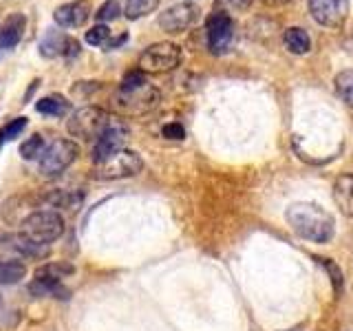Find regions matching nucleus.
<instances>
[{
	"instance_id": "obj_1",
	"label": "nucleus",
	"mask_w": 353,
	"mask_h": 331,
	"mask_svg": "<svg viewBox=\"0 0 353 331\" xmlns=\"http://www.w3.org/2000/svg\"><path fill=\"white\" fill-rule=\"evenodd\" d=\"M285 217L292 230L305 241L329 243L336 234V219L318 203H294Z\"/></svg>"
},
{
	"instance_id": "obj_2",
	"label": "nucleus",
	"mask_w": 353,
	"mask_h": 331,
	"mask_svg": "<svg viewBox=\"0 0 353 331\" xmlns=\"http://www.w3.org/2000/svg\"><path fill=\"white\" fill-rule=\"evenodd\" d=\"M161 102V93L157 86H152L148 82H141L137 86H117V91L110 99L117 115H126V117H139L146 115L150 110L157 108Z\"/></svg>"
},
{
	"instance_id": "obj_3",
	"label": "nucleus",
	"mask_w": 353,
	"mask_h": 331,
	"mask_svg": "<svg viewBox=\"0 0 353 331\" xmlns=\"http://www.w3.org/2000/svg\"><path fill=\"white\" fill-rule=\"evenodd\" d=\"M64 234V219L53 210H38L20 221L18 237L25 241L38 243V245H49Z\"/></svg>"
},
{
	"instance_id": "obj_4",
	"label": "nucleus",
	"mask_w": 353,
	"mask_h": 331,
	"mask_svg": "<svg viewBox=\"0 0 353 331\" xmlns=\"http://www.w3.org/2000/svg\"><path fill=\"white\" fill-rule=\"evenodd\" d=\"M117 121V117L108 115L104 108L99 106H82L80 110H75V113L71 115L69 124H66V128H69V132L73 137L77 139H97L102 132L113 126Z\"/></svg>"
},
{
	"instance_id": "obj_5",
	"label": "nucleus",
	"mask_w": 353,
	"mask_h": 331,
	"mask_svg": "<svg viewBox=\"0 0 353 331\" xmlns=\"http://www.w3.org/2000/svg\"><path fill=\"white\" fill-rule=\"evenodd\" d=\"M181 47L174 42H154L146 47L139 55V71L146 75H159V73H170L172 69L181 64Z\"/></svg>"
},
{
	"instance_id": "obj_6",
	"label": "nucleus",
	"mask_w": 353,
	"mask_h": 331,
	"mask_svg": "<svg viewBox=\"0 0 353 331\" xmlns=\"http://www.w3.org/2000/svg\"><path fill=\"white\" fill-rule=\"evenodd\" d=\"M143 170V159L135 150L121 148L110 157L95 161V177L102 181H115L126 179V177H135Z\"/></svg>"
},
{
	"instance_id": "obj_7",
	"label": "nucleus",
	"mask_w": 353,
	"mask_h": 331,
	"mask_svg": "<svg viewBox=\"0 0 353 331\" xmlns=\"http://www.w3.org/2000/svg\"><path fill=\"white\" fill-rule=\"evenodd\" d=\"M77 157V146L71 139H55L44 148L42 157L38 159V170L42 177H58L62 174Z\"/></svg>"
},
{
	"instance_id": "obj_8",
	"label": "nucleus",
	"mask_w": 353,
	"mask_h": 331,
	"mask_svg": "<svg viewBox=\"0 0 353 331\" xmlns=\"http://www.w3.org/2000/svg\"><path fill=\"white\" fill-rule=\"evenodd\" d=\"M205 36H208V49L214 55H223L234 40V22L228 14L214 11L205 22Z\"/></svg>"
},
{
	"instance_id": "obj_9",
	"label": "nucleus",
	"mask_w": 353,
	"mask_h": 331,
	"mask_svg": "<svg viewBox=\"0 0 353 331\" xmlns=\"http://www.w3.org/2000/svg\"><path fill=\"white\" fill-rule=\"evenodd\" d=\"M309 11L318 25L338 29L349 16V0H309Z\"/></svg>"
},
{
	"instance_id": "obj_10",
	"label": "nucleus",
	"mask_w": 353,
	"mask_h": 331,
	"mask_svg": "<svg viewBox=\"0 0 353 331\" xmlns=\"http://www.w3.org/2000/svg\"><path fill=\"white\" fill-rule=\"evenodd\" d=\"M199 18V7L192 3H179L172 5L159 16V27L168 33H181L188 27H192Z\"/></svg>"
},
{
	"instance_id": "obj_11",
	"label": "nucleus",
	"mask_w": 353,
	"mask_h": 331,
	"mask_svg": "<svg viewBox=\"0 0 353 331\" xmlns=\"http://www.w3.org/2000/svg\"><path fill=\"white\" fill-rule=\"evenodd\" d=\"M126 139H128V128L117 119L113 126H108L102 135L95 139L93 159L102 161V159L110 157V154H115L117 150H121L126 146Z\"/></svg>"
},
{
	"instance_id": "obj_12",
	"label": "nucleus",
	"mask_w": 353,
	"mask_h": 331,
	"mask_svg": "<svg viewBox=\"0 0 353 331\" xmlns=\"http://www.w3.org/2000/svg\"><path fill=\"white\" fill-rule=\"evenodd\" d=\"M77 42L73 38H69L66 33L58 31V29H47L44 38L40 40V55L42 58H69V55H77Z\"/></svg>"
},
{
	"instance_id": "obj_13",
	"label": "nucleus",
	"mask_w": 353,
	"mask_h": 331,
	"mask_svg": "<svg viewBox=\"0 0 353 331\" xmlns=\"http://www.w3.org/2000/svg\"><path fill=\"white\" fill-rule=\"evenodd\" d=\"M88 16H91V3H88V0H73V3L60 5L53 11L55 25L62 27V29L82 27L88 20Z\"/></svg>"
},
{
	"instance_id": "obj_14",
	"label": "nucleus",
	"mask_w": 353,
	"mask_h": 331,
	"mask_svg": "<svg viewBox=\"0 0 353 331\" xmlns=\"http://www.w3.org/2000/svg\"><path fill=\"white\" fill-rule=\"evenodd\" d=\"M25 29H27V16L20 14V11L11 14L0 25V51H9L18 47V42L25 36Z\"/></svg>"
},
{
	"instance_id": "obj_15",
	"label": "nucleus",
	"mask_w": 353,
	"mask_h": 331,
	"mask_svg": "<svg viewBox=\"0 0 353 331\" xmlns=\"http://www.w3.org/2000/svg\"><path fill=\"white\" fill-rule=\"evenodd\" d=\"M42 203L49 205L53 212H58V214H60V210L75 212V210L84 203V192L82 190H53L42 197Z\"/></svg>"
},
{
	"instance_id": "obj_16",
	"label": "nucleus",
	"mask_w": 353,
	"mask_h": 331,
	"mask_svg": "<svg viewBox=\"0 0 353 331\" xmlns=\"http://www.w3.org/2000/svg\"><path fill=\"white\" fill-rule=\"evenodd\" d=\"M334 199L342 214L353 219V174H340L334 183Z\"/></svg>"
},
{
	"instance_id": "obj_17",
	"label": "nucleus",
	"mask_w": 353,
	"mask_h": 331,
	"mask_svg": "<svg viewBox=\"0 0 353 331\" xmlns=\"http://www.w3.org/2000/svg\"><path fill=\"white\" fill-rule=\"evenodd\" d=\"M283 40H285L287 51L294 55H305L312 51V38H309V33L303 27H290L285 31Z\"/></svg>"
},
{
	"instance_id": "obj_18",
	"label": "nucleus",
	"mask_w": 353,
	"mask_h": 331,
	"mask_svg": "<svg viewBox=\"0 0 353 331\" xmlns=\"http://www.w3.org/2000/svg\"><path fill=\"white\" fill-rule=\"evenodd\" d=\"M36 110L47 117H64L71 110V102L64 99L62 95H47L36 104Z\"/></svg>"
},
{
	"instance_id": "obj_19",
	"label": "nucleus",
	"mask_w": 353,
	"mask_h": 331,
	"mask_svg": "<svg viewBox=\"0 0 353 331\" xmlns=\"http://www.w3.org/2000/svg\"><path fill=\"white\" fill-rule=\"evenodd\" d=\"M29 292L36 298H44V296H55V298H66V290H62L60 281L53 279H42V276H33V281L29 283Z\"/></svg>"
},
{
	"instance_id": "obj_20",
	"label": "nucleus",
	"mask_w": 353,
	"mask_h": 331,
	"mask_svg": "<svg viewBox=\"0 0 353 331\" xmlns=\"http://www.w3.org/2000/svg\"><path fill=\"white\" fill-rule=\"evenodd\" d=\"M75 272V268L71 263L64 261H55V263H44L36 270V276H42V279H53V281H62L66 276H71Z\"/></svg>"
},
{
	"instance_id": "obj_21",
	"label": "nucleus",
	"mask_w": 353,
	"mask_h": 331,
	"mask_svg": "<svg viewBox=\"0 0 353 331\" xmlns=\"http://www.w3.org/2000/svg\"><path fill=\"white\" fill-rule=\"evenodd\" d=\"M27 276V268L18 261L0 263V285H16Z\"/></svg>"
},
{
	"instance_id": "obj_22",
	"label": "nucleus",
	"mask_w": 353,
	"mask_h": 331,
	"mask_svg": "<svg viewBox=\"0 0 353 331\" xmlns=\"http://www.w3.org/2000/svg\"><path fill=\"white\" fill-rule=\"evenodd\" d=\"M157 7H159V0H126L124 14L128 20H139L143 16L152 14Z\"/></svg>"
},
{
	"instance_id": "obj_23",
	"label": "nucleus",
	"mask_w": 353,
	"mask_h": 331,
	"mask_svg": "<svg viewBox=\"0 0 353 331\" xmlns=\"http://www.w3.org/2000/svg\"><path fill=\"white\" fill-rule=\"evenodd\" d=\"M334 86H336V93L340 95L342 102L353 106V69L340 71L334 80Z\"/></svg>"
},
{
	"instance_id": "obj_24",
	"label": "nucleus",
	"mask_w": 353,
	"mask_h": 331,
	"mask_svg": "<svg viewBox=\"0 0 353 331\" xmlns=\"http://www.w3.org/2000/svg\"><path fill=\"white\" fill-rule=\"evenodd\" d=\"M44 148H47V143H44V139L40 135H31L27 141L20 143V157L27 159V161H33V159H40Z\"/></svg>"
},
{
	"instance_id": "obj_25",
	"label": "nucleus",
	"mask_w": 353,
	"mask_h": 331,
	"mask_svg": "<svg viewBox=\"0 0 353 331\" xmlns=\"http://www.w3.org/2000/svg\"><path fill=\"white\" fill-rule=\"evenodd\" d=\"M27 121H29L27 117H16V119H11L9 124H5L3 128H0V143L16 139L20 132L27 128Z\"/></svg>"
},
{
	"instance_id": "obj_26",
	"label": "nucleus",
	"mask_w": 353,
	"mask_h": 331,
	"mask_svg": "<svg viewBox=\"0 0 353 331\" xmlns=\"http://www.w3.org/2000/svg\"><path fill=\"white\" fill-rule=\"evenodd\" d=\"M84 40L86 44H91V47H104L110 40V29L106 25H95L93 29H88L84 33Z\"/></svg>"
},
{
	"instance_id": "obj_27",
	"label": "nucleus",
	"mask_w": 353,
	"mask_h": 331,
	"mask_svg": "<svg viewBox=\"0 0 353 331\" xmlns=\"http://www.w3.org/2000/svg\"><path fill=\"white\" fill-rule=\"evenodd\" d=\"M254 0H214V7L221 14H241V11L250 9Z\"/></svg>"
},
{
	"instance_id": "obj_28",
	"label": "nucleus",
	"mask_w": 353,
	"mask_h": 331,
	"mask_svg": "<svg viewBox=\"0 0 353 331\" xmlns=\"http://www.w3.org/2000/svg\"><path fill=\"white\" fill-rule=\"evenodd\" d=\"M119 14H121L119 3H115V0H108V3H104L102 7L97 9L95 18H97L99 22H110V20H117Z\"/></svg>"
},
{
	"instance_id": "obj_29",
	"label": "nucleus",
	"mask_w": 353,
	"mask_h": 331,
	"mask_svg": "<svg viewBox=\"0 0 353 331\" xmlns=\"http://www.w3.org/2000/svg\"><path fill=\"white\" fill-rule=\"evenodd\" d=\"M161 135L165 139H176V141H181L185 137V128L181 124H176V121H172V124H165L161 128Z\"/></svg>"
},
{
	"instance_id": "obj_30",
	"label": "nucleus",
	"mask_w": 353,
	"mask_h": 331,
	"mask_svg": "<svg viewBox=\"0 0 353 331\" xmlns=\"http://www.w3.org/2000/svg\"><path fill=\"white\" fill-rule=\"evenodd\" d=\"M325 263V268L329 270V274H331V281H334V287L336 290H340L342 287V274H340V270H338V265H334V263H329V259H320Z\"/></svg>"
},
{
	"instance_id": "obj_31",
	"label": "nucleus",
	"mask_w": 353,
	"mask_h": 331,
	"mask_svg": "<svg viewBox=\"0 0 353 331\" xmlns=\"http://www.w3.org/2000/svg\"><path fill=\"white\" fill-rule=\"evenodd\" d=\"M124 42H126V33H124V36H119L117 40H108V42L104 44V47H106V51H113V49L121 47V44H124Z\"/></svg>"
},
{
	"instance_id": "obj_32",
	"label": "nucleus",
	"mask_w": 353,
	"mask_h": 331,
	"mask_svg": "<svg viewBox=\"0 0 353 331\" xmlns=\"http://www.w3.org/2000/svg\"><path fill=\"white\" fill-rule=\"evenodd\" d=\"M261 3L268 7H285V5H290L292 0H261Z\"/></svg>"
}]
</instances>
